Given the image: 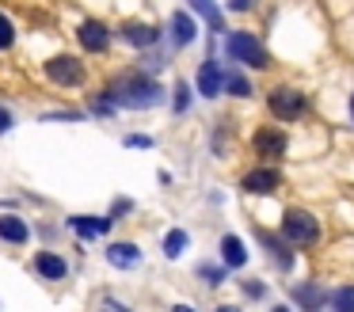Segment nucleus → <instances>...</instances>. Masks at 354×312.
Instances as JSON below:
<instances>
[{"label":"nucleus","mask_w":354,"mask_h":312,"mask_svg":"<svg viewBox=\"0 0 354 312\" xmlns=\"http://www.w3.org/2000/svg\"><path fill=\"white\" fill-rule=\"evenodd\" d=\"M209 312H248V309H244V304H232V301H217Z\"/></svg>","instance_id":"473e14b6"},{"label":"nucleus","mask_w":354,"mask_h":312,"mask_svg":"<svg viewBox=\"0 0 354 312\" xmlns=\"http://www.w3.org/2000/svg\"><path fill=\"white\" fill-rule=\"evenodd\" d=\"M77 42L88 53H107L111 50V27L103 19H84L77 27Z\"/></svg>","instance_id":"dca6fc26"},{"label":"nucleus","mask_w":354,"mask_h":312,"mask_svg":"<svg viewBox=\"0 0 354 312\" xmlns=\"http://www.w3.org/2000/svg\"><path fill=\"white\" fill-rule=\"evenodd\" d=\"M16 46V27H12V19L4 12H0V50H12Z\"/></svg>","instance_id":"cd10ccee"},{"label":"nucleus","mask_w":354,"mask_h":312,"mask_svg":"<svg viewBox=\"0 0 354 312\" xmlns=\"http://www.w3.org/2000/svg\"><path fill=\"white\" fill-rule=\"evenodd\" d=\"M122 42L133 46V50H153L156 42H160V27H153V23H122Z\"/></svg>","instance_id":"f3484780"},{"label":"nucleus","mask_w":354,"mask_h":312,"mask_svg":"<svg viewBox=\"0 0 354 312\" xmlns=\"http://www.w3.org/2000/svg\"><path fill=\"white\" fill-rule=\"evenodd\" d=\"M12 126H16V114H12V111H8V107L0 103V137L8 134V129H12Z\"/></svg>","instance_id":"2f4dec72"},{"label":"nucleus","mask_w":354,"mask_h":312,"mask_svg":"<svg viewBox=\"0 0 354 312\" xmlns=\"http://www.w3.org/2000/svg\"><path fill=\"white\" fill-rule=\"evenodd\" d=\"M278 187H282V172H278L274 164H255V167H248V172L240 175V190L252 194V198L274 194Z\"/></svg>","instance_id":"f8f14e48"},{"label":"nucleus","mask_w":354,"mask_h":312,"mask_svg":"<svg viewBox=\"0 0 354 312\" xmlns=\"http://www.w3.org/2000/svg\"><path fill=\"white\" fill-rule=\"evenodd\" d=\"M267 111L278 122H301L308 114V95L293 84H278V88L267 91Z\"/></svg>","instance_id":"423d86ee"},{"label":"nucleus","mask_w":354,"mask_h":312,"mask_svg":"<svg viewBox=\"0 0 354 312\" xmlns=\"http://www.w3.org/2000/svg\"><path fill=\"white\" fill-rule=\"evenodd\" d=\"M88 111H46L42 122H84Z\"/></svg>","instance_id":"c85d7f7f"},{"label":"nucleus","mask_w":354,"mask_h":312,"mask_svg":"<svg viewBox=\"0 0 354 312\" xmlns=\"http://www.w3.org/2000/svg\"><path fill=\"white\" fill-rule=\"evenodd\" d=\"M168 312H198V309H194L191 301H171V309H168Z\"/></svg>","instance_id":"72a5a7b5"},{"label":"nucleus","mask_w":354,"mask_h":312,"mask_svg":"<svg viewBox=\"0 0 354 312\" xmlns=\"http://www.w3.org/2000/svg\"><path fill=\"white\" fill-rule=\"evenodd\" d=\"M187 4H191L194 12H198V15H202V19H206L214 30H221V27H225V19H221V12H217L214 0H187Z\"/></svg>","instance_id":"a878e982"},{"label":"nucleus","mask_w":354,"mask_h":312,"mask_svg":"<svg viewBox=\"0 0 354 312\" xmlns=\"http://www.w3.org/2000/svg\"><path fill=\"white\" fill-rule=\"evenodd\" d=\"M225 73H229V68L217 65L214 57L202 61L198 73H194V91H198L202 99H217V95H225Z\"/></svg>","instance_id":"2eb2a0df"},{"label":"nucleus","mask_w":354,"mask_h":312,"mask_svg":"<svg viewBox=\"0 0 354 312\" xmlns=\"http://www.w3.org/2000/svg\"><path fill=\"white\" fill-rule=\"evenodd\" d=\"M103 91L115 99L118 111H153V107L168 103V88L145 68H122L103 84Z\"/></svg>","instance_id":"f257e3e1"},{"label":"nucleus","mask_w":354,"mask_h":312,"mask_svg":"<svg viewBox=\"0 0 354 312\" xmlns=\"http://www.w3.org/2000/svg\"><path fill=\"white\" fill-rule=\"evenodd\" d=\"M62 225H65V232L77 236L80 244L107 240V236L115 232V221H111L107 213H69V217H65Z\"/></svg>","instance_id":"6e6552de"},{"label":"nucleus","mask_w":354,"mask_h":312,"mask_svg":"<svg viewBox=\"0 0 354 312\" xmlns=\"http://www.w3.org/2000/svg\"><path fill=\"white\" fill-rule=\"evenodd\" d=\"M198 38V27H194V19L187 12H176L171 15V46L176 50H187V46Z\"/></svg>","instance_id":"aec40b11"},{"label":"nucleus","mask_w":354,"mask_h":312,"mask_svg":"<svg viewBox=\"0 0 354 312\" xmlns=\"http://www.w3.org/2000/svg\"><path fill=\"white\" fill-rule=\"evenodd\" d=\"M286 149H290V134H286L282 126H255V134H252V152L263 160V164H270V160H282Z\"/></svg>","instance_id":"9d476101"},{"label":"nucleus","mask_w":354,"mask_h":312,"mask_svg":"<svg viewBox=\"0 0 354 312\" xmlns=\"http://www.w3.org/2000/svg\"><path fill=\"white\" fill-rule=\"evenodd\" d=\"M103 309H111V312H138V309H133V304L118 301L115 293H107V297H103Z\"/></svg>","instance_id":"7c9ffc66"},{"label":"nucleus","mask_w":354,"mask_h":312,"mask_svg":"<svg viewBox=\"0 0 354 312\" xmlns=\"http://www.w3.org/2000/svg\"><path fill=\"white\" fill-rule=\"evenodd\" d=\"M130 213H133V198H115V202H111V210H107V217L118 225V221L130 217Z\"/></svg>","instance_id":"bb28decb"},{"label":"nucleus","mask_w":354,"mask_h":312,"mask_svg":"<svg viewBox=\"0 0 354 312\" xmlns=\"http://www.w3.org/2000/svg\"><path fill=\"white\" fill-rule=\"evenodd\" d=\"M88 114H92V118H115L118 114V107H115V99L107 95V91H95L92 99H88Z\"/></svg>","instance_id":"393cba45"},{"label":"nucleus","mask_w":354,"mask_h":312,"mask_svg":"<svg viewBox=\"0 0 354 312\" xmlns=\"http://www.w3.org/2000/svg\"><path fill=\"white\" fill-rule=\"evenodd\" d=\"M122 145H126V149H156V137H149V134H126Z\"/></svg>","instance_id":"c756f323"},{"label":"nucleus","mask_w":354,"mask_h":312,"mask_svg":"<svg viewBox=\"0 0 354 312\" xmlns=\"http://www.w3.org/2000/svg\"><path fill=\"white\" fill-rule=\"evenodd\" d=\"M240 297L248 304H263L270 297V282L267 278H240Z\"/></svg>","instance_id":"412c9836"},{"label":"nucleus","mask_w":354,"mask_h":312,"mask_svg":"<svg viewBox=\"0 0 354 312\" xmlns=\"http://www.w3.org/2000/svg\"><path fill=\"white\" fill-rule=\"evenodd\" d=\"M225 53H229V61H236V65H244V68H267L270 65L267 46H263L252 30H229V35H225Z\"/></svg>","instance_id":"20e7f679"},{"label":"nucleus","mask_w":354,"mask_h":312,"mask_svg":"<svg viewBox=\"0 0 354 312\" xmlns=\"http://www.w3.org/2000/svg\"><path fill=\"white\" fill-rule=\"evenodd\" d=\"M187 251H191V232H187L183 225H171L168 232L160 236V255L168 259V263H179Z\"/></svg>","instance_id":"a211bd4d"},{"label":"nucleus","mask_w":354,"mask_h":312,"mask_svg":"<svg viewBox=\"0 0 354 312\" xmlns=\"http://www.w3.org/2000/svg\"><path fill=\"white\" fill-rule=\"evenodd\" d=\"M194 278L202 282V289H221L225 282H229V270H225L217 259H198V263H194Z\"/></svg>","instance_id":"6ab92c4d"},{"label":"nucleus","mask_w":354,"mask_h":312,"mask_svg":"<svg viewBox=\"0 0 354 312\" xmlns=\"http://www.w3.org/2000/svg\"><path fill=\"white\" fill-rule=\"evenodd\" d=\"M267 312H297V309H293V304L290 301H278V304H270V309Z\"/></svg>","instance_id":"c9c22d12"},{"label":"nucleus","mask_w":354,"mask_h":312,"mask_svg":"<svg viewBox=\"0 0 354 312\" xmlns=\"http://www.w3.org/2000/svg\"><path fill=\"white\" fill-rule=\"evenodd\" d=\"M92 312H111V309H103V304H100V309H92Z\"/></svg>","instance_id":"4c0bfd02"},{"label":"nucleus","mask_w":354,"mask_h":312,"mask_svg":"<svg viewBox=\"0 0 354 312\" xmlns=\"http://www.w3.org/2000/svg\"><path fill=\"white\" fill-rule=\"evenodd\" d=\"M103 263H107L111 270H118V274H133V270L145 266V251H141L138 240H107Z\"/></svg>","instance_id":"1a4fd4ad"},{"label":"nucleus","mask_w":354,"mask_h":312,"mask_svg":"<svg viewBox=\"0 0 354 312\" xmlns=\"http://www.w3.org/2000/svg\"><path fill=\"white\" fill-rule=\"evenodd\" d=\"M42 76H46V84H54V88L73 91V88H84L88 84V65L80 57H73V53H57V57H50L46 65H42Z\"/></svg>","instance_id":"39448f33"},{"label":"nucleus","mask_w":354,"mask_h":312,"mask_svg":"<svg viewBox=\"0 0 354 312\" xmlns=\"http://www.w3.org/2000/svg\"><path fill=\"white\" fill-rule=\"evenodd\" d=\"M191 107H194V88L187 80H176V88H171V114H176V118H183Z\"/></svg>","instance_id":"5701e85b"},{"label":"nucleus","mask_w":354,"mask_h":312,"mask_svg":"<svg viewBox=\"0 0 354 312\" xmlns=\"http://www.w3.org/2000/svg\"><path fill=\"white\" fill-rule=\"evenodd\" d=\"M27 270L42 282V286H62L73 278V259L62 248H35V255L27 259Z\"/></svg>","instance_id":"7ed1b4c3"},{"label":"nucleus","mask_w":354,"mask_h":312,"mask_svg":"<svg viewBox=\"0 0 354 312\" xmlns=\"http://www.w3.org/2000/svg\"><path fill=\"white\" fill-rule=\"evenodd\" d=\"M252 8V0H229V12H248Z\"/></svg>","instance_id":"f704fd0d"},{"label":"nucleus","mask_w":354,"mask_h":312,"mask_svg":"<svg viewBox=\"0 0 354 312\" xmlns=\"http://www.w3.org/2000/svg\"><path fill=\"white\" fill-rule=\"evenodd\" d=\"M346 111H351V122H354V91H351V107H346Z\"/></svg>","instance_id":"e433bc0d"},{"label":"nucleus","mask_w":354,"mask_h":312,"mask_svg":"<svg viewBox=\"0 0 354 312\" xmlns=\"http://www.w3.org/2000/svg\"><path fill=\"white\" fill-rule=\"evenodd\" d=\"M328 293L331 289H324L316 278H305V282H293L290 286V304L297 312H324L328 309Z\"/></svg>","instance_id":"4468645a"},{"label":"nucleus","mask_w":354,"mask_h":312,"mask_svg":"<svg viewBox=\"0 0 354 312\" xmlns=\"http://www.w3.org/2000/svg\"><path fill=\"white\" fill-rule=\"evenodd\" d=\"M31 240H35V228H31V221H27L24 213H16V210H0V244H4V248L24 251Z\"/></svg>","instance_id":"9b49d317"},{"label":"nucleus","mask_w":354,"mask_h":312,"mask_svg":"<svg viewBox=\"0 0 354 312\" xmlns=\"http://www.w3.org/2000/svg\"><path fill=\"white\" fill-rule=\"evenodd\" d=\"M217 263H221L229 274H244L248 263H252V251H248L244 236L221 232V240H217Z\"/></svg>","instance_id":"ddd939ff"},{"label":"nucleus","mask_w":354,"mask_h":312,"mask_svg":"<svg viewBox=\"0 0 354 312\" xmlns=\"http://www.w3.org/2000/svg\"><path fill=\"white\" fill-rule=\"evenodd\" d=\"M252 80H248L244 73H236V68H229L225 73V95H232V99H252Z\"/></svg>","instance_id":"b1692460"},{"label":"nucleus","mask_w":354,"mask_h":312,"mask_svg":"<svg viewBox=\"0 0 354 312\" xmlns=\"http://www.w3.org/2000/svg\"><path fill=\"white\" fill-rule=\"evenodd\" d=\"M252 236H255V244L263 248V255H267V263L274 266L278 274H293V270H297V251H293L290 244H286L282 236L274 232V228H263V225H255V228H252Z\"/></svg>","instance_id":"0eeeda50"},{"label":"nucleus","mask_w":354,"mask_h":312,"mask_svg":"<svg viewBox=\"0 0 354 312\" xmlns=\"http://www.w3.org/2000/svg\"><path fill=\"white\" fill-rule=\"evenodd\" d=\"M328 312H354V282H343L328 293Z\"/></svg>","instance_id":"4be33fe9"},{"label":"nucleus","mask_w":354,"mask_h":312,"mask_svg":"<svg viewBox=\"0 0 354 312\" xmlns=\"http://www.w3.org/2000/svg\"><path fill=\"white\" fill-rule=\"evenodd\" d=\"M278 236H282L293 251H305V248H316V244L324 240V225L313 210H305V205H286Z\"/></svg>","instance_id":"f03ea898"}]
</instances>
